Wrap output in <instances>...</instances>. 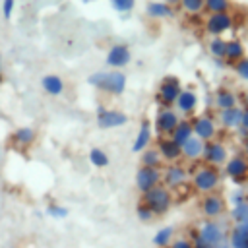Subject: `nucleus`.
Here are the masks:
<instances>
[{
    "mask_svg": "<svg viewBox=\"0 0 248 248\" xmlns=\"http://www.w3.org/2000/svg\"><path fill=\"white\" fill-rule=\"evenodd\" d=\"M163 2H167V4H170V6H176V4H180V0H163Z\"/></svg>",
    "mask_w": 248,
    "mask_h": 248,
    "instance_id": "nucleus-44",
    "label": "nucleus"
},
{
    "mask_svg": "<svg viewBox=\"0 0 248 248\" xmlns=\"http://www.w3.org/2000/svg\"><path fill=\"white\" fill-rule=\"evenodd\" d=\"M244 155L248 157V141H244Z\"/></svg>",
    "mask_w": 248,
    "mask_h": 248,
    "instance_id": "nucleus-45",
    "label": "nucleus"
},
{
    "mask_svg": "<svg viewBox=\"0 0 248 248\" xmlns=\"http://www.w3.org/2000/svg\"><path fill=\"white\" fill-rule=\"evenodd\" d=\"M240 126L244 130H248V108H242V120H240Z\"/></svg>",
    "mask_w": 248,
    "mask_h": 248,
    "instance_id": "nucleus-43",
    "label": "nucleus"
},
{
    "mask_svg": "<svg viewBox=\"0 0 248 248\" xmlns=\"http://www.w3.org/2000/svg\"><path fill=\"white\" fill-rule=\"evenodd\" d=\"M200 211L205 219H219L227 211V200L217 192L203 194V198L200 200Z\"/></svg>",
    "mask_w": 248,
    "mask_h": 248,
    "instance_id": "nucleus-11",
    "label": "nucleus"
},
{
    "mask_svg": "<svg viewBox=\"0 0 248 248\" xmlns=\"http://www.w3.org/2000/svg\"><path fill=\"white\" fill-rule=\"evenodd\" d=\"M227 242L231 248H248V223L232 225L227 234Z\"/></svg>",
    "mask_w": 248,
    "mask_h": 248,
    "instance_id": "nucleus-23",
    "label": "nucleus"
},
{
    "mask_svg": "<svg viewBox=\"0 0 248 248\" xmlns=\"http://www.w3.org/2000/svg\"><path fill=\"white\" fill-rule=\"evenodd\" d=\"M12 248H16V246H12Z\"/></svg>",
    "mask_w": 248,
    "mask_h": 248,
    "instance_id": "nucleus-49",
    "label": "nucleus"
},
{
    "mask_svg": "<svg viewBox=\"0 0 248 248\" xmlns=\"http://www.w3.org/2000/svg\"><path fill=\"white\" fill-rule=\"evenodd\" d=\"M112 10L118 14H130L136 8V0H108Z\"/></svg>",
    "mask_w": 248,
    "mask_h": 248,
    "instance_id": "nucleus-36",
    "label": "nucleus"
},
{
    "mask_svg": "<svg viewBox=\"0 0 248 248\" xmlns=\"http://www.w3.org/2000/svg\"><path fill=\"white\" fill-rule=\"evenodd\" d=\"M205 14H223L231 12V0H203Z\"/></svg>",
    "mask_w": 248,
    "mask_h": 248,
    "instance_id": "nucleus-33",
    "label": "nucleus"
},
{
    "mask_svg": "<svg viewBox=\"0 0 248 248\" xmlns=\"http://www.w3.org/2000/svg\"><path fill=\"white\" fill-rule=\"evenodd\" d=\"M229 202H231V205H236V203L248 202V192H244L242 188H238V190H234V192L229 196Z\"/></svg>",
    "mask_w": 248,
    "mask_h": 248,
    "instance_id": "nucleus-39",
    "label": "nucleus"
},
{
    "mask_svg": "<svg viewBox=\"0 0 248 248\" xmlns=\"http://www.w3.org/2000/svg\"><path fill=\"white\" fill-rule=\"evenodd\" d=\"M87 83L91 87H95L97 91L108 93L112 97H120L126 91L128 78L120 70H99V72H93L87 76Z\"/></svg>",
    "mask_w": 248,
    "mask_h": 248,
    "instance_id": "nucleus-1",
    "label": "nucleus"
},
{
    "mask_svg": "<svg viewBox=\"0 0 248 248\" xmlns=\"http://www.w3.org/2000/svg\"><path fill=\"white\" fill-rule=\"evenodd\" d=\"M0 10H2V16H4V19H12V16H14V10H16V0H2V6H0Z\"/></svg>",
    "mask_w": 248,
    "mask_h": 248,
    "instance_id": "nucleus-40",
    "label": "nucleus"
},
{
    "mask_svg": "<svg viewBox=\"0 0 248 248\" xmlns=\"http://www.w3.org/2000/svg\"><path fill=\"white\" fill-rule=\"evenodd\" d=\"M35 140H37V130L31 128V126L16 128V130L12 132V136H10L12 145H16V147H19V149H27V147H31V145L35 143Z\"/></svg>",
    "mask_w": 248,
    "mask_h": 248,
    "instance_id": "nucleus-19",
    "label": "nucleus"
},
{
    "mask_svg": "<svg viewBox=\"0 0 248 248\" xmlns=\"http://www.w3.org/2000/svg\"><path fill=\"white\" fill-rule=\"evenodd\" d=\"M229 217H231L232 225L248 223V202H242V203L232 205V207H231V211H229Z\"/></svg>",
    "mask_w": 248,
    "mask_h": 248,
    "instance_id": "nucleus-32",
    "label": "nucleus"
},
{
    "mask_svg": "<svg viewBox=\"0 0 248 248\" xmlns=\"http://www.w3.org/2000/svg\"><path fill=\"white\" fill-rule=\"evenodd\" d=\"M221 178L223 172L219 170V167H211V165H202L194 170L192 174V186L196 192L200 194H209V192H217V188L221 186Z\"/></svg>",
    "mask_w": 248,
    "mask_h": 248,
    "instance_id": "nucleus-2",
    "label": "nucleus"
},
{
    "mask_svg": "<svg viewBox=\"0 0 248 248\" xmlns=\"http://www.w3.org/2000/svg\"><path fill=\"white\" fill-rule=\"evenodd\" d=\"M234 27V17L231 12H223V14H207L205 21H203V31L209 37H223L225 33H229Z\"/></svg>",
    "mask_w": 248,
    "mask_h": 248,
    "instance_id": "nucleus-7",
    "label": "nucleus"
},
{
    "mask_svg": "<svg viewBox=\"0 0 248 248\" xmlns=\"http://www.w3.org/2000/svg\"><path fill=\"white\" fill-rule=\"evenodd\" d=\"M180 6L190 16H198L203 12V0H180Z\"/></svg>",
    "mask_w": 248,
    "mask_h": 248,
    "instance_id": "nucleus-35",
    "label": "nucleus"
},
{
    "mask_svg": "<svg viewBox=\"0 0 248 248\" xmlns=\"http://www.w3.org/2000/svg\"><path fill=\"white\" fill-rule=\"evenodd\" d=\"M182 89L184 87H182L180 78H176L172 74L165 76L159 81V85H157V93H155L157 105L159 107H174V103H176V99H178V95H180Z\"/></svg>",
    "mask_w": 248,
    "mask_h": 248,
    "instance_id": "nucleus-4",
    "label": "nucleus"
},
{
    "mask_svg": "<svg viewBox=\"0 0 248 248\" xmlns=\"http://www.w3.org/2000/svg\"><path fill=\"white\" fill-rule=\"evenodd\" d=\"M192 122V128H194V136L200 138L202 141H209V140H215L217 138V120L211 116V114H194L190 118Z\"/></svg>",
    "mask_w": 248,
    "mask_h": 248,
    "instance_id": "nucleus-12",
    "label": "nucleus"
},
{
    "mask_svg": "<svg viewBox=\"0 0 248 248\" xmlns=\"http://www.w3.org/2000/svg\"><path fill=\"white\" fill-rule=\"evenodd\" d=\"M198 105H200V97L194 89H182L176 103H174V108L178 114H184V116H194V112L198 110Z\"/></svg>",
    "mask_w": 248,
    "mask_h": 248,
    "instance_id": "nucleus-17",
    "label": "nucleus"
},
{
    "mask_svg": "<svg viewBox=\"0 0 248 248\" xmlns=\"http://www.w3.org/2000/svg\"><path fill=\"white\" fill-rule=\"evenodd\" d=\"M0 81H2V56H0Z\"/></svg>",
    "mask_w": 248,
    "mask_h": 248,
    "instance_id": "nucleus-46",
    "label": "nucleus"
},
{
    "mask_svg": "<svg viewBox=\"0 0 248 248\" xmlns=\"http://www.w3.org/2000/svg\"><path fill=\"white\" fill-rule=\"evenodd\" d=\"M227 231H225V227L219 223V221H215V219H205L200 227H198V236H200V240H203L205 244H209V246H213V248H221V246H225V244H229L227 242Z\"/></svg>",
    "mask_w": 248,
    "mask_h": 248,
    "instance_id": "nucleus-5",
    "label": "nucleus"
},
{
    "mask_svg": "<svg viewBox=\"0 0 248 248\" xmlns=\"http://www.w3.org/2000/svg\"><path fill=\"white\" fill-rule=\"evenodd\" d=\"M141 202L153 211L155 217H163L170 211L172 207V190H169L165 184H159L155 188H151L149 192L141 194Z\"/></svg>",
    "mask_w": 248,
    "mask_h": 248,
    "instance_id": "nucleus-3",
    "label": "nucleus"
},
{
    "mask_svg": "<svg viewBox=\"0 0 248 248\" xmlns=\"http://www.w3.org/2000/svg\"><path fill=\"white\" fill-rule=\"evenodd\" d=\"M221 248H231V246H229V244H225V246H221Z\"/></svg>",
    "mask_w": 248,
    "mask_h": 248,
    "instance_id": "nucleus-48",
    "label": "nucleus"
},
{
    "mask_svg": "<svg viewBox=\"0 0 248 248\" xmlns=\"http://www.w3.org/2000/svg\"><path fill=\"white\" fill-rule=\"evenodd\" d=\"M244 141H248V132H246V138H244Z\"/></svg>",
    "mask_w": 248,
    "mask_h": 248,
    "instance_id": "nucleus-47",
    "label": "nucleus"
},
{
    "mask_svg": "<svg viewBox=\"0 0 248 248\" xmlns=\"http://www.w3.org/2000/svg\"><path fill=\"white\" fill-rule=\"evenodd\" d=\"M136 217H138V221H141V223H151V221L155 219L153 211H151L141 200L136 203Z\"/></svg>",
    "mask_w": 248,
    "mask_h": 248,
    "instance_id": "nucleus-34",
    "label": "nucleus"
},
{
    "mask_svg": "<svg viewBox=\"0 0 248 248\" xmlns=\"http://www.w3.org/2000/svg\"><path fill=\"white\" fill-rule=\"evenodd\" d=\"M140 163H141L143 167H155V169H161L163 159H161L157 147H151V145H149L147 149H143V151L140 153Z\"/></svg>",
    "mask_w": 248,
    "mask_h": 248,
    "instance_id": "nucleus-31",
    "label": "nucleus"
},
{
    "mask_svg": "<svg viewBox=\"0 0 248 248\" xmlns=\"http://www.w3.org/2000/svg\"><path fill=\"white\" fill-rule=\"evenodd\" d=\"M157 151L163 159V163H178L182 159V147L170 138V136H163L157 140Z\"/></svg>",
    "mask_w": 248,
    "mask_h": 248,
    "instance_id": "nucleus-16",
    "label": "nucleus"
},
{
    "mask_svg": "<svg viewBox=\"0 0 248 248\" xmlns=\"http://www.w3.org/2000/svg\"><path fill=\"white\" fill-rule=\"evenodd\" d=\"M213 105L217 110H223V108H231V107H236L238 105V95L231 89V87H217L215 93H213Z\"/></svg>",
    "mask_w": 248,
    "mask_h": 248,
    "instance_id": "nucleus-21",
    "label": "nucleus"
},
{
    "mask_svg": "<svg viewBox=\"0 0 248 248\" xmlns=\"http://www.w3.org/2000/svg\"><path fill=\"white\" fill-rule=\"evenodd\" d=\"M95 122L101 130H112V128H120L124 124H128V114L118 108H108V107L101 105V107H97Z\"/></svg>",
    "mask_w": 248,
    "mask_h": 248,
    "instance_id": "nucleus-9",
    "label": "nucleus"
},
{
    "mask_svg": "<svg viewBox=\"0 0 248 248\" xmlns=\"http://www.w3.org/2000/svg\"><path fill=\"white\" fill-rule=\"evenodd\" d=\"M178 122H180V116H178L176 108H172V107H161L157 110V114H155L153 128H155L157 136L163 138V136H170Z\"/></svg>",
    "mask_w": 248,
    "mask_h": 248,
    "instance_id": "nucleus-10",
    "label": "nucleus"
},
{
    "mask_svg": "<svg viewBox=\"0 0 248 248\" xmlns=\"http://www.w3.org/2000/svg\"><path fill=\"white\" fill-rule=\"evenodd\" d=\"M207 50L213 56V60H225V50H227V39L225 37H211L207 41Z\"/></svg>",
    "mask_w": 248,
    "mask_h": 248,
    "instance_id": "nucleus-30",
    "label": "nucleus"
},
{
    "mask_svg": "<svg viewBox=\"0 0 248 248\" xmlns=\"http://www.w3.org/2000/svg\"><path fill=\"white\" fill-rule=\"evenodd\" d=\"M167 248H194V242L188 236H180V238H172V242Z\"/></svg>",
    "mask_w": 248,
    "mask_h": 248,
    "instance_id": "nucleus-41",
    "label": "nucleus"
},
{
    "mask_svg": "<svg viewBox=\"0 0 248 248\" xmlns=\"http://www.w3.org/2000/svg\"><path fill=\"white\" fill-rule=\"evenodd\" d=\"M41 89L50 97H60L66 91V81L58 74H45L41 78Z\"/></svg>",
    "mask_w": 248,
    "mask_h": 248,
    "instance_id": "nucleus-22",
    "label": "nucleus"
},
{
    "mask_svg": "<svg viewBox=\"0 0 248 248\" xmlns=\"http://www.w3.org/2000/svg\"><path fill=\"white\" fill-rule=\"evenodd\" d=\"M229 149L223 141H219L217 138L215 140H209L205 141L203 145V155H202V161L205 165H211V167H223L229 159Z\"/></svg>",
    "mask_w": 248,
    "mask_h": 248,
    "instance_id": "nucleus-13",
    "label": "nucleus"
},
{
    "mask_svg": "<svg viewBox=\"0 0 248 248\" xmlns=\"http://www.w3.org/2000/svg\"><path fill=\"white\" fill-rule=\"evenodd\" d=\"M151 140H153V124L149 118H143L140 122V128H138V134L132 141V151L134 153H141L143 149H147L151 145Z\"/></svg>",
    "mask_w": 248,
    "mask_h": 248,
    "instance_id": "nucleus-18",
    "label": "nucleus"
},
{
    "mask_svg": "<svg viewBox=\"0 0 248 248\" xmlns=\"http://www.w3.org/2000/svg\"><path fill=\"white\" fill-rule=\"evenodd\" d=\"M132 62V50L126 43H114L105 54V64L110 70H122Z\"/></svg>",
    "mask_w": 248,
    "mask_h": 248,
    "instance_id": "nucleus-14",
    "label": "nucleus"
},
{
    "mask_svg": "<svg viewBox=\"0 0 248 248\" xmlns=\"http://www.w3.org/2000/svg\"><path fill=\"white\" fill-rule=\"evenodd\" d=\"M238 105H240L242 108H248V91H242V93L238 95Z\"/></svg>",
    "mask_w": 248,
    "mask_h": 248,
    "instance_id": "nucleus-42",
    "label": "nucleus"
},
{
    "mask_svg": "<svg viewBox=\"0 0 248 248\" xmlns=\"http://www.w3.org/2000/svg\"><path fill=\"white\" fill-rule=\"evenodd\" d=\"M87 159H89V163H91L95 169H107V167L110 165L108 153H107L105 149H101V147H91L89 153H87Z\"/></svg>",
    "mask_w": 248,
    "mask_h": 248,
    "instance_id": "nucleus-29",
    "label": "nucleus"
},
{
    "mask_svg": "<svg viewBox=\"0 0 248 248\" xmlns=\"http://www.w3.org/2000/svg\"><path fill=\"white\" fill-rule=\"evenodd\" d=\"M192 136H194V128H192L190 118H180V122L176 124V128H174L172 134H170V138H172L178 145H182L184 141H188Z\"/></svg>",
    "mask_w": 248,
    "mask_h": 248,
    "instance_id": "nucleus-27",
    "label": "nucleus"
},
{
    "mask_svg": "<svg viewBox=\"0 0 248 248\" xmlns=\"http://www.w3.org/2000/svg\"><path fill=\"white\" fill-rule=\"evenodd\" d=\"M188 180V170L184 165L180 163H169L165 169H163V182L169 190H176L180 186H184Z\"/></svg>",
    "mask_w": 248,
    "mask_h": 248,
    "instance_id": "nucleus-15",
    "label": "nucleus"
},
{
    "mask_svg": "<svg viewBox=\"0 0 248 248\" xmlns=\"http://www.w3.org/2000/svg\"><path fill=\"white\" fill-rule=\"evenodd\" d=\"M240 120H242V107L240 105L231 107V108H223L217 114V122L225 130H236L240 126Z\"/></svg>",
    "mask_w": 248,
    "mask_h": 248,
    "instance_id": "nucleus-20",
    "label": "nucleus"
},
{
    "mask_svg": "<svg viewBox=\"0 0 248 248\" xmlns=\"http://www.w3.org/2000/svg\"><path fill=\"white\" fill-rule=\"evenodd\" d=\"M172 238H174V227L167 225V227H161V229L153 234L151 242H153L155 248H167V246L172 242Z\"/></svg>",
    "mask_w": 248,
    "mask_h": 248,
    "instance_id": "nucleus-28",
    "label": "nucleus"
},
{
    "mask_svg": "<svg viewBox=\"0 0 248 248\" xmlns=\"http://www.w3.org/2000/svg\"><path fill=\"white\" fill-rule=\"evenodd\" d=\"M246 56V46L240 39L232 37V39H227V50H225V62L227 66H232L236 64L238 60H242Z\"/></svg>",
    "mask_w": 248,
    "mask_h": 248,
    "instance_id": "nucleus-25",
    "label": "nucleus"
},
{
    "mask_svg": "<svg viewBox=\"0 0 248 248\" xmlns=\"http://www.w3.org/2000/svg\"><path fill=\"white\" fill-rule=\"evenodd\" d=\"M68 207L60 205V203H48L46 205V215L52 217V219H66L68 217Z\"/></svg>",
    "mask_w": 248,
    "mask_h": 248,
    "instance_id": "nucleus-37",
    "label": "nucleus"
},
{
    "mask_svg": "<svg viewBox=\"0 0 248 248\" xmlns=\"http://www.w3.org/2000/svg\"><path fill=\"white\" fill-rule=\"evenodd\" d=\"M223 174L236 186H242L248 182V157L244 153L231 155L227 163L223 165Z\"/></svg>",
    "mask_w": 248,
    "mask_h": 248,
    "instance_id": "nucleus-6",
    "label": "nucleus"
},
{
    "mask_svg": "<svg viewBox=\"0 0 248 248\" xmlns=\"http://www.w3.org/2000/svg\"><path fill=\"white\" fill-rule=\"evenodd\" d=\"M203 145H205V141H202L200 138L192 136L188 141H184L180 145L182 147V159H186V161H198V159H202Z\"/></svg>",
    "mask_w": 248,
    "mask_h": 248,
    "instance_id": "nucleus-26",
    "label": "nucleus"
},
{
    "mask_svg": "<svg viewBox=\"0 0 248 248\" xmlns=\"http://www.w3.org/2000/svg\"><path fill=\"white\" fill-rule=\"evenodd\" d=\"M134 182H136V190L140 194H145V192H149L151 188H155V186H159L163 182V170L161 169H155V167H143V165H140L138 170H136Z\"/></svg>",
    "mask_w": 248,
    "mask_h": 248,
    "instance_id": "nucleus-8",
    "label": "nucleus"
},
{
    "mask_svg": "<svg viewBox=\"0 0 248 248\" xmlns=\"http://www.w3.org/2000/svg\"><path fill=\"white\" fill-rule=\"evenodd\" d=\"M145 14L153 19H169L174 16V6H170L163 0H151L145 6Z\"/></svg>",
    "mask_w": 248,
    "mask_h": 248,
    "instance_id": "nucleus-24",
    "label": "nucleus"
},
{
    "mask_svg": "<svg viewBox=\"0 0 248 248\" xmlns=\"http://www.w3.org/2000/svg\"><path fill=\"white\" fill-rule=\"evenodd\" d=\"M232 70H234V74L242 81H248V56H244L242 60H238L236 64H232Z\"/></svg>",
    "mask_w": 248,
    "mask_h": 248,
    "instance_id": "nucleus-38",
    "label": "nucleus"
}]
</instances>
